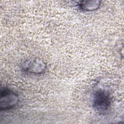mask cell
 <instances>
[{
  "mask_svg": "<svg viewBox=\"0 0 124 124\" xmlns=\"http://www.w3.org/2000/svg\"><path fill=\"white\" fill-rule=\"evenodd\" d=\"M111 105V98L108 92L98 90L93 95V105L95 111L100 114H104Z\"/></svg>",
  "mask_w": 124,
  "mask_h": 124,
  "instance_id": "1",
  "label": "cell"
},
{
  "mask_svg": "<svg viewBox=\"0 0 124 124\" xmlns=\"http://www.w3.org/2000/svg\"><path fill=\"white\" fill-rule=\"evenodd\" d=\"M19 101L17 94L7 88L1 89L0 94V109L5 110L15 107Z\"/></svg>",
  "mask_w": 124,
  "mask_h": 124,
  "instance_id": "2",
  "label": "cell"
},
{
  "mask_svg": "<svg viewBox=\"0 0 124 124\" xmlns=\"http://www.w3.org/2000/svg\"><path fill=\"white\" fill-rule=\"evenodd\" d=\"M24 71L36 74L43 73L46 69V63L38 59H32L24 62L22 65Z\"/></svg>",
  "mask_w": 124,
  "mask_h": 124,
  "instance_id": "3",
  "label": "cell"
},
{
  "mask_svg": "<svg viewBox=\"0 0 124 124\" xmlns=\"http://www.w3.org/2000/svg\"><path fill=\"white\" fill-rule=\"evenodd\" d=\"M99 0H85L80 1L78 4L80 8L86 11H93L97 9L100 5Z\"/></svg>",
  "mask_w": 124,
  "mask_h": 124,
  "instance_id": "4",
  "label": "cell"
}]
</instances>
